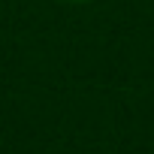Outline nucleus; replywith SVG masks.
Instances as JSON below:
<instances>
[{
  "mask_svg": "<svg viewBox=\"0 0 154 154\" xmlns=\"http://www.w3.org/2000/svg\"><path fill=\"white\" fill-rule=\"evenodd\" d=\"M63 3H69V6H85V3H91V0H63Z\"/></svg>",
  "mask_w": 154,
  "mask_h": 154,
  "instance_id": "1",
  "label": "nucleus"
}]
</instances>
